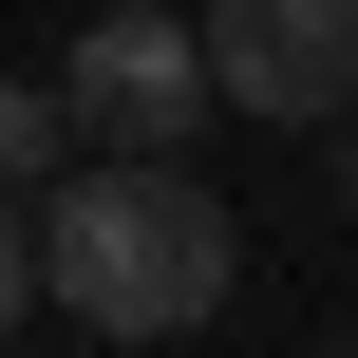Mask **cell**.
Here are the masks:
<instances>
[{
    "mask_svg": "<svg viewBox=\"0 0 358 358\" xmlns=\"http://www.w3.org/2000/svg\"><path fill=\"white\" fill-rule=\"evenodd\" d=\"M189 57H208V113H340L358 94V0H208L189 19Z\"/></svg>",
    "mask_w": 358,
    "mask_h": 358,
    "instance_id": "3",
    "label": "cell"
},
{
    "mask_svg": "<svg viewBox=\"0 0 358 358\" xmlns=\"http://www.w3.org/2000/svg\"><path fill=\"white\" fill-rule=\"evenodd\" d=\"M38 189H57V208H19V245H38V302H57V321H94V340H189V321H227L245 227H227V189H208L189 151H57Z\"/></svg>",
    "mask_w": 358,
    "mask_h": 358,
    "instance_id": "1",
    "label": "cell"
},
{
    "mask_svg": "<svg viewBox=\"0 0 358 358\" xmlns=\"http://www.w3.org/2000/svg\"><path fill=\"white\" fill-rule=\"evenodd\" d=\"M76 151V113H57V76H0V189H38Z\"/></svg>",
    "mask_w": 358,
    "mask_h": 358,
    "instance_id": "4",
    "label": "cell"
},
{
    "mask_svg": "<svg viewBox=\"0 0 358 358\" xmlns=\"http://www.w3.org/2000/svg\"><path fill=\"white\" fill-rule=\"evenodd\" d=\"M57 113H76V151H189V132H208L189 19H170V0H94V38L57 57Z\"/></svg>",
    "mask_w": 358,
    "mask_h": 358,
    "instance_id": "2",
    "label": "cell"
},
{
    "mask_svg": "<svg viewBox=\"0 0 358 358\" xmlns=\"http://www.w3.org/2000/svg\"><path fill=\"white\" fill-rule=\"evenodd\" d=\"M38 321V245H19V189H0V340Z\"/></svg>",
    "mask_w": 358,
    "mask_h": 358,
    "instance_id": "5",
    "label": "cell"
},
{
    "mask_svg": "<svg viewBox=\"0 0 358 358\" xmlns=\"http://www.w3.org/2000/svg\"><path fill=\"white\" fill-rule=\"evenodd\" d=\"M321 132H340V208H358V94H340V113H321Z\"/></svg>",
    "mask_w": 358,
    "mask_h": 358,
    "instance_id": "6",
    "label": "cell"
}]
</instances>
